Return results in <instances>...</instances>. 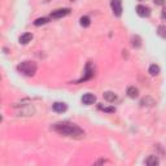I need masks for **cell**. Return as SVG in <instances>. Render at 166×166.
<instances>
[{
    "mask_svg": "<svg viewBox=\"0 0 166 166\" xmlns=\"http://www.w3.org/2000/svg\"><path fill=\"white\" fill-rule=\"evenodd\" d=\"M131 44H133V47L135 48H139L141 46V39L139 35H134L133 38H131Z\"/></svg>",
    "mask_w": 166,
    "mask_h": 166,
    "instance_id": "5bb4252c",
    "label": "cell"
},
{
    "mask_svg": "<svg viewBox=\"0 0 166 166\" xmlns=\"http://www.w3.org/2000/svg\"><path fill=\"white\" fill-rule=\"evenodd\" d=\"M52 108L55 112H57V113H64V112H66L67 106H66L65 102H55Z\"/></svg>",
    "mask_w": 166,
    "mask_h": 166,
    "instance_id": "ba28073f",
    "label": "cell"
},
{
    "mask_svg": "<svg viewBox=\"0 0 166 166\" xmlns=\"http://www.w3.org/2000/svg\"><path fill=\"white\" fill-rule=\"evenodd\" d=\"M136 13L140 17H149L150 16V9L145 5H138L136 7Z\"/></svg>",
    "mask_w": 166,
    "mask_h": 166,
    "instance_id": "8992f818",
    "label": "cell"
},
{
    "mask_svg": "<svg viewBox=\"0 0 166 166\" xmlns=\"http://www.w3.org/2000/svg\"><path fill=\"white\" fill-rule=\"evenodd\" d=\"M79 22H81V26H83V27H88V26L91 25V21H90V18L87 17V16H83V17H81Z\"/></svg>",
    "mask_w": 166,
    "mask_h": 166,
    "instance_id": "9a60e30c",
    "label": "cell"
},
{
    "mask_svg": "<svg viewBox=\"0 0 166 166\" xmlns=\"http://www.w3.org/2000/svg\"><path fill=\"white\" fill-rule=\"evenodd\" d=\"M145 164L148 166H157L160 164V160H158L157 156H149V157L145 160Z\"/></svg>",
    "mask_w": 166,
    "mask_h": 166,
    "instance_id": "7c38bea8",
    "label": "cell"
},
{
    "mask_svg": "<svg viewBox=\"0 0 166 166\" xmlns=\"http://www.w3.org/2000/svg\"><path fill=\"white\" fill-rule=\"evenodd\" d=\"M70 13V9L69 8H62V9H56L51 13V18H61V17H65Z\"/></svg>",
    "mask_w": 166,
    "mask_h": 166,
    "instance_id": "277c9868",
    "label": "cell"
},
{
    "mask_svg": "<svg viewBox=\"0 0 166 166\" xmlns=\"http://www.w3.org/2000/svg\"><path fill=\"white\" fill-rule=\"evenodd\" d=\"M36 69H38V66L34 61H23L17 66V70L27 77H33L36 73Z\"/></svg>",
    "mask_w": 166,
    "mask_h": 166,
    "instance_id": "7a4b0ae2",
    "label": "cell"
},
{
    "mask_svg": "<svg viewBox=\"0 0 166 166\" xmlns=\"http://www.w3.org/2000/svg\"><path fill=\"white\" fill-rule=\"evenodd\" d=\"M158 73H160V67L156 65V64H153V65L149 66V74H150V75H157Z\"/></svg>",
    "mask_w": 166,
    "mask_h": 166,
    "instance_id": "2e32d148",
    "label": "cell"
},
{
    "mask_svg": "<svg viewBox=\"0 0 166 166\" xmlns=\"http://www.w3.org/2000/svg\"><path fill=\"white\" fill-rule=\"evenodd\" d=\"M105 162H108V161H106V160H100V161H97L96 164H105Z\"/></svg>",
    "mask_w": 166,
    "mask_h": 166,
    "instance_id": "7402d4cb",
    "label": "cell"
},
{
    "mask_svg": "<svg viewBox=\"0 0 166 166\" xmlns=\"http://www.w3.org/2000/svg\"><path fill=\"white\" fill-rule=\"evenodd\" d=\"M139 2H143V0H139Z\"/></svg>",
    "mask_w": 166,
    "mask_h": 166,
    "instance_id": "603a6c76",
    "label": "cell"
},
{
    "mask_svg": "<svg viewBox=\"0 0 166 166\" xmlns=\"http://www.w3.org/2000/svg\"><path fill=\"white\" fill-rule=\"evenodd\" d=\"M110 7H112V9H113L114 16L119 17L122 14V2H121V0H112Z\"/></svg>",
    "mask_w": 166,
    "mask_h": 166,
    "instance_id": "3957f363",
    "label": "cell"
},
{
    "mask_svg": "<svg viewBox=\"0 0 166 166\" xmlns=\"http://www.w3.org/2000/svg\"><path fill=\"white\" fill-rule=\"evenodd\" d=\"M94 74H95V73H94V66H92V62H88V64L86 65V75L83 77L82 79L78 81V82H82V81L85 82V81H87V79H90V78L94 77Z\"/></svg>",
    "mask_w": 166,
    "mask_h": 166,
    "instance_id": "5b68a950",
    "label": "cell"
},
{
    "mask_svg": "<svg viewBox=\"0 0 166 166\" xmlns=\"http://www.w3.org/2000/svg\"><path fill=\"white\" fill-rule=\"evenodd\" d=\"M161 16H162L164 19H166V7L162 9V12H161Z\"/></svg>",
    "mask_w": 166,
    "mask_h": 166,
    "instance_id": "44dd1931",
    "label": "cell"
},
{
    "mask_svg": "<svg viewBox=\"0 0 166 166\" xmlns=\"http://www.w3.org/2000/svg\"><path fill=\"white\" fill-rule=\"evenodd\" d=\"M48 22V18H44V17H42V18H38L34 21V25L35 26H40V25H44V23Z\"/></svg>",
    "mask_w": 166,
    "mask_h": 166,
    "instance_id": "ac0fdd59",
    "label": "cell"
},
{
    "mask_svg": "<svg viewBox=\"0 0 166 166\" xmlns=\"http://www.w3.org/2000/svg\"><path fill=\"white\" fill-rule=\"evenodd\" d=\"M102 96H104V99L106 101H109V102H114L117 100V95L114 94V92H112V91H105Z\"/></svg>",
    "mask_w": 166,
    "mask_h": 166,
    "instance_id": "8fae6325",
    "label": "cell"
},
{
    "mask_svg": "<svg viewBox=\"0 0 166 166\" xmlns=\"http://www.w3.org/2000/svg\"><path fill=\"white\" fill-rule=\"evenodd\" d=\"M19 43L21 44H27V43H30L33 40V34L31 33H25V34H22L21 36H19Z\"/></svg>",
    "mask_w": 166,
    "mask_h": 166,
    "instance_id": "9c48e42d",
    "label": "cell"
},
{
    "mask_svg": "<svg viewBox=\"0 0 166 166\" xmlns=\"http://www.w3.org/2000/svg\"><path fill=\"white\" fill-rule=\"evenodd\" d=\"M156 5H165L166 4V0H153Z\"/></svg>",
    "mask_w": 166,
    "mask_h": 166,
    "instance_id": "ffe728a7",
    "label": "cell"
},
{
    "mask_svg": "<svg viewBox=\"0 0 166 166\" xmlns=\"http://www.w3.org/2000/svg\"><path fill=\"white\" fill-rule=\"evenodd\" d=\"M154 104H156V101L152 99V97H149V96L144 97V99L140 101V105L141 106H153Z\"/></svg>",
    "mask_w": 166,
    "mask_h": 166,
    "instance_id": "4fadbf2b",
    "label": "cell"
},
{
    "mask_svg": "<svg viewBox=\"0 0 166 166\" xmlns=\"http://www.w3.org/2000/svg\"><path fill=\"white\" fill-rule=\"evenodd\" d=\"M99 108H100L101 110H104V112H108V113H113V112H116V109L113 108V106H110V108H108V106H102V105H100Z\"/></svg>",
    "mask_w": 166,
    "mask_h": 166,
    "instance_id": "d6986e66",
    "label": "cell"
},
{
    "mask_svg": "<svg viewBox=\"0 0 166 166\" xmlns=\"http://www.w3.org/2000/svg\"><path fill=\"white\" fill-rule=\"evenodd\" d=\"M52 130L61 135L71 136V138H82L85 135V131L79 126L70 123V122H58V123H55L52 126Z\"/></svg>",
    "mask_w": 166,
    "mask_h": 166,
    "instance_id": "6da1fadb",
    "label": "cell"
},
{
    "mask_svg": "<svg viewBox=\"0 0 166 166\" xmlns=\"http://www.w3.org/2000/svg\"><path fill=\"white\" fill-rule=\"evenodd\" d=\"M127 96L131 97V99H136L139 96V90L135 86H130L127 88Z\"/></svg>",
    "mask_w": 166,
    "mask_h": 166,
    "instance_id": "30bf717a",
    "label": "cell"
},
{
    "mask_svg": "<svg viewBox=\"0 0 166 166\" xmlns=\"http://www.w3.org/2000/svg\"><path fill=\"white\" fill-rule=\"evenodd\" d=\"M95 101H96V96L94 94H86L82 96V102L86 105H91V104H94Z\"/></svg>",
    "mask_w": 166,
    "mask_h": 166,
    "instance_id": "52a82bcc",
    "label": "cell"
},
{
    "mask_svg": "<svg viewBox=\"0 0 166 166\" xmlns=\"http://www.w3.org/2000/svg\"><path fill=\"white\" fill-rule=\"evenodd\" d=\"M157 34H158V35H160L161 38L166 39V26H165V25L158 26V29H157Z\"/></svg>",
    "mask_w": 166,
    "mask_h": 166,
    "instance_id": "e0dca14e",
    "label": "cell"
}]
</instances>
